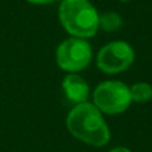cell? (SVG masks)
Returning a JSON list of instances; mask_svg holds the SVG:
<instances>
[{
  "label": "cell",
  "mask_w": 152,
  "mask_h": 152,
  "mask_svg": "<svg viewBox=\"0 0 152 152\" xmlns=\"http://www.w3.org/2000/svg\"><path fill=\"white\" fill-rule=\"evenodd\" d=\"M67 128L72 136L94 147H103L111 139V132L103 113L92 103L76 104L67 116Z\"/></svg>",
  "instance_id": "cell-1"
},
{
  "label": "cell",
  "mask_w": 152,
  "mask_h": 152,
  "mask_svg": "<svg viewBox=\"0 0 152 152\" xmlns=\"http://www.w3.org/2000/svg\"><path fill=\"white\" fill-rule=\"evenodd\" d=\"M60 24L71 36L91 39L99 31V12L89 0H61Z\"/></svg>",
  "instance_id": "cell-2"
},
{
  "label": "cell",
  "mask_w": 152,
  "mask_h": 152,
  "mask_svg": "<svg viewBox=\"0 0 152 152\" xmlns=\"http://www.w3.org/2000/svg\"><path fill=\"white\" fill-rule=\"evenodd\" d=\"M92 99L95 107L107 115H120L132 103L129 87L120 80H105L97 84Z\"/></svg>",
  "instance_id": "cell-3"
},
{
  "label": "cell",
  "mask_w": 152,
  "mask_h": 152,
  "mask_svg": "<svg viewBox=\"0 0 152 152\" xmlns=\"http://www.w3.org/2000/svg\"><path fill=\"white\" fill-rule=\"evenodd\" d=\"M56 64L68 74H77L86 69L92 60V47L88 40L68 37L56 48Z\"/></svg>",
  "instance_id": "cell-4"
},
{
  "label": "cell",
  "mask_w": 152,
  "mask_h": 152,
  "mask_svg": "<svg viewBox=\"0 0 152 152\" xmlns=\"http://www.w3.org/2000/svg\"><path fill=\"white\" fill-rule=\"evenodd\" d=\"M135 61V50L124 40H113L103 45L96 55V66L107 75L127 71Z\"/></svg>",
  "instance_id": "cell-5"
},
{
  "label": "cell",
  "mask_w": 152,
  "mask_h": 152,
  "mask_svg": "<svg viewBox=\"0 0 152 152\" xmlns=\"http://www.w3.org/2000/svg\"><path fill=\"white\" fill-rule=\"evenodd\" d=\"M61 87L66 97L74 104H81L88 100L89 86L80 75L67 74L61 81Z\"/></svg>",
  "instance_id": "cell-6"
},
{
  "label": "cell",
  "mask_w": 152,
  "mask_h": 152,
  "mask_svg": "<svg viewBox=\"0 0 152 152\" xmlns=\"http://www.w3.org/2000/svg\"><path fill=\"white\" fill-rule=\"evenodd\" d=\"M123 26V18L115 11H105L99 15V28L104 32H116Z\"/></svg>",
  "instance_id": "cell-7"
},
{
  "label": "cell",
  "mask_w": 152,
  "mask_h": 152,
  "mask_svg": "<svg viewBox=\"0 0 152 152\" xmlns=\"http://www.w3.org/2000/svg\"><path fill=\"white\" fill-rule=\"evenodd\" d=\"M129 94L132 102L144 104L152 99V86L147 81H137L129 87Z\"/></svg>",
  "instance_id": "cell-8"
},
{
  "label": "cell",
  "mask_w": 152,
  "mask_h": 152,
  "mask_svg": "<svg viewBox=\"0 0 152 152\" xmlns=\"http://www.w3.org/2000/svg\"><path fill=\"white\" fill-rule=\"evenodd\" d=\"M26 1L31 3V4H36V5H45V4L55 3V1H58V0H26Z\"/></svg>",
  "instance_id": "cell-9"
},
{
  "label": "cell",
  "mask_w": 152,
  "mask_h": 152,
  "mask_svg": "<svg viewBox=\"0 0 152 152\" xmlns=\"http://www.w3.org/2000/svg\"><path fill=\"white\" fill-rule=\"evenodd\" d=\"M108 152H132V151L128 150L127 147H115V148H112V150L108 151Z\"/></svg>",
  "instance_id": "cell-10"
},
{
  "label": "cell",
  "mask_w": 152,
  "mask_h": 152,
  "mask_svg": "<svg viewBox=\"0 0 152 152\" xmlns=\"http://www.w3.org/2000/svg\"><path fill=\"white\" fill-rule=\"evenodd\" d=\"M120 3H129V1H132V0H119Z\"/></svg>",
  "instance_id": "cell-11"
}]
</instances>
